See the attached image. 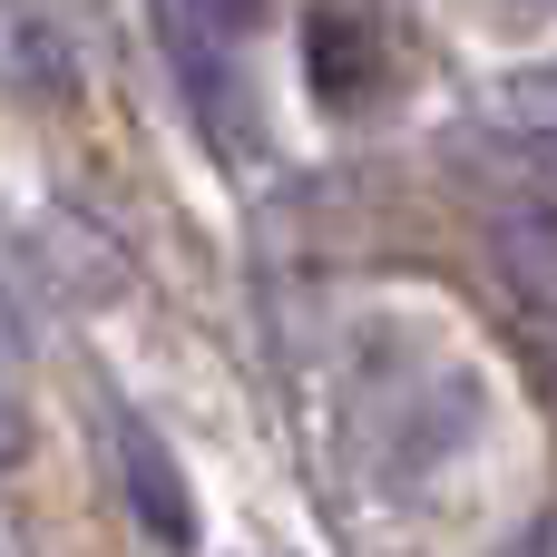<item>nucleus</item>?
Returning a JSON list of instances; mask_svg holds the SVG:
<instances>
[{"instance_id": "f257e3e1", "label": "nucleus", "mask_w": 557, "mask_h": 557, "mask_svg": "<svg viewBox=\"0 0 557 557\" xmlns=\"http://www.w3.org/2000/svg\"><path fill=\"white\" fill-rule=\"evenodd\" d=\"M490 264L539 323H557V196H519L490 215Z\"/></svg>"}, {"instance_id": "39448f33", "label": "nucleus", "mask_w": 557, "mask_h": 557, "mask_svg": "<svg viewBox=\"0 0 557 557\" xmlns=\"http://www.w3.org/2000/svg\"><path fill=\"white\" fill-rule=\"evenodd\" d=\"M186 20H206V29H225V39H245V29H264V0H176Z\"/></svg>"}, {"instance_id": "20e7f679", "label": "nucleus", "mask_w": 557, "mask_h": 557, "mask_svg": "<svg viewBox=\"0 0 557 557\" xmlns=\"http://www.w3.org/2000/svg\"><path fill=\"white\" fill-rule=\"evenodd\" d=\"M20 450H29V382H20V333L0 313V460H20Z\"/></svg>"}, {"instance_id": "f03ea898", "label": "nucleus", "mask_w": 557, "mask_h": 557, "mask_svg": "<svg viewBox=\"0 0 557 557\" xmlns=\"http://www.w3.org/2000/svg\"><path fill=\"white\" fill-rule=\"evenodd\" d=\"M372 69H382L372 20H362L352 0H313V20H304V78H313V98H323V108H352V98L372 88Z\"/></svg>"}, {"instance_id": "7ed1b4c3", "label": "nucleus", "mask_w": 557, "mask_h": 557, "mask_svg": "<svg viewBox=\"0 0 557 557\" xmlns=\"http://www.w3.org/2000/svg\"><path fill=\"white\" fill-rule=\"evenodd\" d=\"M117 470H127V499H137V519L166 539V548H186L196 539V509H186V480H176V460L157 450V431L137 421V411H117Z\"/></svg>"}]
</instances>
